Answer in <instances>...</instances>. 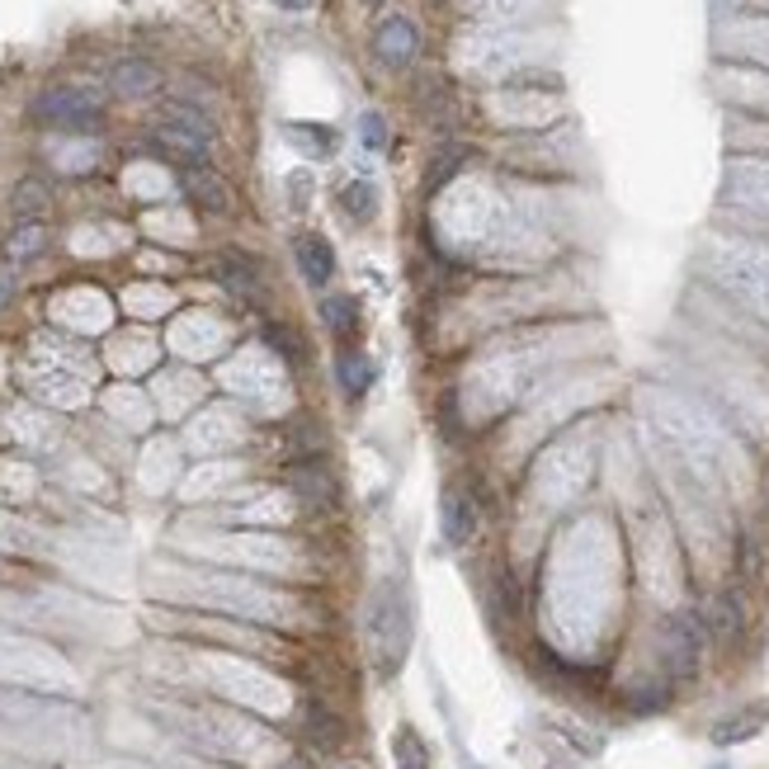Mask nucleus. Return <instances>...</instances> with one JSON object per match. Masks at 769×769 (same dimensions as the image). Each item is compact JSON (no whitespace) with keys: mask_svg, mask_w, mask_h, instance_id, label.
I'll list each match as a JSON object with an SVG mask.
<instances>
[{"mask_svg":"<svg viewBox=\"0 0 769 769\" xmlns=\"http://www.w3.org/2000/svg\"><path fill=\"white\" fill-rule=\"evenodd\" d=\"M109 90L123 95V100H143V95H151V90H161V71L143 57H128L109 71Z\"/></svg>","mask_w":769,"mask_h":769,"instance_id":"8","label":"nucleus"},{"mask_svg":"<svg viewBox=\"0 0 769 769\" xmlns=\"http://www.w3.org/2000/svg\"><path fill=\"white\" fill-rule=\"evenodd\" d=\"M293 256H297V270H303L307 284H317V289L331 284L336 256H331V246H326L321 237H297V241H293Z\"/></svg>","mask_w":769,"mask_h":769,"instance_id":"9","label":"nucleus"},{"mask_svg":"<svg viewBox=\"0 0 769 769\" xmlns=\"http://www.w3.org/2000/svg\"><path fill=\"white\" fill-rule=\"evenodd\" d=\"M223 279L231 284V293H246V297H256V274H250V264L223 260Z\"/></svg>","mask_w":769,"mask_h":769,"instance_id":"20","label":"nucleus"},{"mask_svg":"<svg viewBox=\"0 0 769 769\" xmlns=\"http://www.w3.org/2000/svg\"><path fill=\"white\" fill-rule=\"evenodd\" d=\"M184 190H190V199L203 203L208 213H231V190L213 176L208 166H190V170H184Z\"/></svg>","mask_w":769,"mask_h":769,"instance_id":"10","label":"nucleus"},{"mask_svg":"<svg viewBox=\"0 0 769 769\" xmlns=\"http://www.w3.org/2000/svg\"><path fill=\"white\" fill-rule=\"evenodd\" d=\"M340 383H344V392H364L369 383H373V369H369V359L364 354H344L340 359Z\"/></svg>","mask_w":769,"mask_h":769,"instance_id":"17","label":"nucleus"},{"mask_svg":"<svg viewBox=\"0 0 769 769\" xmlns=\"http://www.w3.org/2000/svg\"><path fill=\"white\" fill-rule=\"evenodd\" d=\"M48 203H53L48 184H38V180H24V184H14V199H10V208H14V217H20V223H38V217L48 213Z\"/></svg>","mask_w":769,"mask_h":769,"instance_id":"13","label":"nucleus"},{"mask_svg":"<svg viewBox=\"0 0 769 769\" xmlns=\"http://www.w3.org/2000/svg\"><path fill=\"white\" fill-rule=\"evenodd\" d=\"M340 203H344V213H350L354 223H369V217L378 213V190H373V184H364V180H354V184H344Z\"/></svg>","mask_w":769,"mask_h":769,"instance_id":"16","label":"nucleus"},{"mask_svg":"<svg viewBox=\"0 0 769 769\" xmlns=\"http://www.w3.org/2000/svg\"><path fill=\"white\" fill-rule=\"evenodd\" d=\"M321 317H326V326H331L336 336H350L354 331V303H344V297H326Z\"/></svg>","mask_w":769,"mask_h":769,"instance_id":"18","label":"nucleus"},{"mask_svg":"<svg viewBox=\"0 0 769 769\" xmlns=\"http://www.w3.org/2000/svg\"><path fill=\"white\" fill-rule=\"evenodd\" d=\"M416 48H420V34L406 14H392V20L378 24V34H373V53H378L387 67H406V61L416 57Z\"/></svg>","mask_w":769,"mask_h":769,"instance_id":"6","label":"nucleus"},{"mask_svg":"<svg viewBox=\"0 0 769 769\" xmlns=\"http://www.w3.org/2000/svg\"><path fill=\"white\" fill-rule=\"evenodd\" d=\"M43 246H48V227H43V223H20L10 231V241H5V260L10 264H29V260L43 256Z\"/></svg>","mask_w":769,"mask_h":769,"instance_id":"12","label":"nucleus"},{"mask_svg":"<svg viewBox=\"0 0 769 769\" xmlns=\"http://www.w3.org/2000/svg\"><path fill=\"white\" fill-rule=\"evenodd\" d=\"M699 647H703V627L694 614H680V619H670L666 627V661L675 675H694L699 666Z\"/></svg>","mask_w":769,"mask_h":769,"instance_id":"5","label":"nucleus"},{"mask_svg":"<svg viewBox=\"0 0 769 769\" xmlns=\"http://www.w3.org/2000/svg\"><path fill=\"white\" fill-rule=\"evenodd\" d=\"M765 727V713H732L727 722H717L713 727V742L717 746H732V742H746V736H756Z\"/></svg>","mask_w":769,"mask_h":769,"instance_id":"15","label":"nucleus"},{"mask_svg":"<svg viewBox=\"0 0 769 769\" xmlns=\"http://www.w3.org/2000/svg\"><path fill=\"white\" fill-rule=\"evenodd\" d=\"M477 533V500L463 496V491H449L444 496V543H467Z\"/></svg>","mask_w":769,"mask_h":769,"instance_id":"11","label":"nucleus"},{"mask_svg":"<svg viewBox=\"0 0 769 769\" xmlns=\"http://www.w3.org/2000/svg\"><path fill=\"white\" fill-rule=\"evenodd\" d=\"M151 143L184 166H203L208 161V147H213V123L190 104H166L156 128H151Z\"/></svg>","mask_w":769,"mask_h":769,"instance_id":"2","label":"nucleus"},{"mask_svg":"<svg viewBox=\"0 0 769 769\" xmlns=\"http://www.w3.org/2000/svg\"><path fill=\"white\" fill-rule=\"evenodd\" d=\"M727 194L742 199L746 208L769 213V161H732Z\"/></svg>","mask_w":769,"mask_h":769,"instance_id":"7","label":"nucleus"},{"mask_svg":"<svg viewBox=\"0 0 769 769\" xmlns=\"http://www.w3.org/2000/svg\"><path fill=\"white\" fill-rule=\"evenodd\" d=\"M709 627L717 642H732L742 633V604H736V595H717L713 609H709Z\"/></svg>","mask_w":769,"mask_h":769,"instance_id":"14","label":"nucleus"},{"mask_svg":"<svg viewBox=\"0 0 769 769\" xmlns=\"http://www.w3.org/2000/svg\"><path fill=\"white\" fill-rule=\"evenodd\" d=\"M34 114L43 123H53V128H71V133H90V128H100V118H104V104L95 90H81V86H57L48 90L38 104H34Z\"/></svg>","mask_w":769,"mask_h":769,"instance_id":"4","label":"nucleus"},{"mask_svg":"<svg viewBox=\"0 0 769 769\" xmlns=\"http://www.w3.org/2000/svg\"><path fill=\"white\" fill-rule=\"evenodd\" d=\"M359 137H364V147H373V151H378V147L387 143V133H383V118H378V114H364V118H359Z\"/></svg>","mask_w":769,"mask_h":769,"instance_id":"21","label":"nucleus"},{"mask_svg":"<svg viewBox=\"0 0 769 769\" xmlns=\"http://www.w3.org/2000/svg\"><path fill=\"white\" fill-rule=\"evenodd\" d=\"M397 769H426V746L411 727L397 732Z\"/></svg>","mask_w":769,"mask_h":769,"instance_id":"19","label":"nucleus"},{"mask_svg":"<svg viewBox=\"0 0 769 769\" xmlns=\"http://www.w3.org/2000/svg\"><path fill=\"white\" fill-rule=\"evenodd\" d=\"M713 270L722 274V284H732V293H742L750 307L769 321V256L750 246H717L713 250Z\"/></svg>","mask_w":769,"mask_h":769,"instance_id":"3","label":"nucleus"},{"mask_svg":"<svg viewBox=\"0 0 769 769\" xmlns=\"http://www.w3.org/2000/svg\"><path fill=\"white\" fill-rule=\"evenodd\" d=\"M274 5H279V10H307L312 0H274Z\"/></svg>","mask_w":769,"mask_h":769,"instance_id":"23","label":"nucleus"},{"mask_svg":"<svg viewBox=\"0 0 769 769\" xmlns=\"http://www.w3.org/2000/svg\"><path fill=\"white\" fill-rule=\"evenodd\" d=\"M369 647L378 656V670L392 675L406 656V600L397 580H383L369 600Z\"/></svg>","mask_w":769,"mask_h":769,"instance_id":"1","label":"nucleus"},{"mask_svg":"<svg viewBox=\"0 0 769 769\" xmlns=\"http://www.w3.org/2000/svg\"><path fill=\"white\" fill-rule=\"evenodd\" d=\"M293 137H297V143H307V147H317V151H331V143H336L331 133H312V128H293Z\"/></svg>","mask_w":769,"mask_h":769,"instance_id":"22","label":"nucleus"},{"mask_svg":"<svg viewBox=\"0 0 769 769\" xmlns=\"http://www.w3.org/2000/svg\"><path fill=\"white\" fill-rule=\"evenodd\" d=\"M5 297H10V279H0V303H5Z\"/></svg>","mask_w":769,"mask_h":769,"instance_id":"24","label":"nucleus"}]
</instances>
